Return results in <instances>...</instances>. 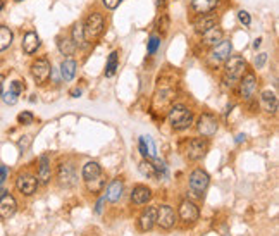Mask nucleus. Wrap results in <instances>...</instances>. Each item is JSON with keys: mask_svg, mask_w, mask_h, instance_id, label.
Returning <instances> with one entry per match:
<instances>
[{"mask_svg": "<svg viewBox=\"0 0 279 236\" xmlns=\"http://www.w3.org/2000/svg\"><path fill=\"white\" fill-rule=\"evenodd\" d=\"M76 67H78L76 60H72V59L64 60V62L60 64V74H62V78L66 81H71L76 74Z\"/></svg>", "mask_w": 279, "mask_h": 236, "instance_id": "nucleus-26", "label": "nucleus"}, {"mask_svg": "<svg viewBox=\"0 0 279 236\" xmlns=\"http://www.w3.org/2000/svg\"><path fill=\"white\" fill-rule=\"evenodd\" d=\"M16 209H18V203L16 198L9 195L7 191H4L2 197H0V219H9L14 215Z\"/></svg>", "mask_w": 279, "mask_h": 236, "instance_id": "nucleus-12", "label": "nucleus"}, {"mask_svg": "<svg viewBox=\"0 0 279 236\" xmlns=\"http://www.w3.org/2000/svg\"><path fill=\"white\" fill-rule=\"evenodd\" d=\"M155 26H157V30H159L160 33L165 35L167 33V30H169V18L165 14H160L159 19H157V23H155Z\"/></svg>", "mask_w": 279, "mask_h": 236, "instance_id": "nucleus-33", "label": "nucleus"}, {"mask_svg": "<svg viewBox=\"0 0 279 236\" xmlns=\"http://www.w3.org/2000/svg\"><path fill=\"white\" fill-rule=\"evenodd\" d=\"M16 188L21 191L23 195L30 197V195H33L36 188H38V180H36L35 176H31V174H21V176L18 178V181H16Z\"/></svg>", "mask_w": 279, "mask_h": 236, "instance_id": "nucleus-11", "label": "nucleus"}, {"mask_svg": "<svg viewBox=\"0 0 279 236\" xmlns=\"http://www.w3.org/2000/svg\"><path fill=\"white\" fill-rule=\"evenodd\" d=\"M217 129H219V123H217V119L212 114H202V116L198 117L197 131L200 133L202 136H205V138L214 136L217 133Z\"/></svg>", "mask_w": 279, "mask_h": 236, "instance_id": "nucleus-6", "label": "nucleus"}, {"mask_svg": "<svg viewBox=\"0 0 279 236\" xmlns=\"http://www.w3.org/2000/svg\"><path fill=\"white\" fill-rule=\"evenodd\" d=\"M104 185H105V180H104L102 174H100L99 178H95V180L86 181V186H88V190H90L91 193H99V191H102Z\"/></svg>", "mask_w": 279, "mask_h": 236, "instance_id": "nucleus-32", "label": "nucleus"}, {"mask_svg": "<svg viewBox=\"0 0 279 236\" xmlns=\"http://www.w3.org/2000/svg\"><path fill=\"white\" fill-rule=\"evenodd\" d=\"M23 90H24V85L21 83V81H14V83H11L9 92H11V93H14L16 97H19V95H21Z\"/></svg>", "mask_w": 279, "mask_h": 236, "instance_id": "nucleus-36", "label": "nucleus"}, {"mask_svg": "<svg viewBox=\"0 0 279 236\" xmlns=\"http://www.w3.org/2000/svg\"><path fill=\"white\" fill-rule=\"evenodd\" d=\"M217 23V19L214 18V16H207V14H202V18L198 19V21H195V24H193V28H195L197 33H205L207 30H210V28H214Z\"/></svg>", "mask_w": 279, "mask_h": 236, "instance_id": "nucleus-24", "label": "nucleus"}, {"mask_svg": "<svg viewBox=\"0 0 279 236\" xmlns=\"http://www.w3.org/2000/svg\"><path fill=\"white\" fill-rule=\"evenodd\" d=\"M57 47H59L60 54H64V55H72L76 52L74 42H72L71 38H67V36H60L57 40Z\"/></svg>", "mask_w": 279, "mask_h": 236, "instance_id": "nucleus-27", "label": "nucleus"}, {"mask_svg": "<svg viewBox=\"0 0 279 236\" xmlns=\"http://www.w3.org/2000/svg\"><path fill=\"white\" fill-rule=\"evenodd\" d=\"M238 19H240V23L245 24V26H250V23H252V18H250V14L246 11L238 12Z\"/></svg>", "mask_w": 279, "mask_h": 236, "instance_id": "nucleus-37", "label": "nucleus"}, {"mask_svg": "<svg viewBox=\"0 0 279 236\" xmlns=\"http://www.w3.org/2000/svg\"><path fill=\"white\" fill-rule=\"evenodd\" d=\"M152 198V191L147 188V186H135V190H133L131 193V202L135 203V205H145L148 200Z\"/></svg>", "mask_w": 279, "mask_h": 236, "instance_id": "nucleus-19", "label": "nucleus"}, {"mask_svg": "<svg viewBox=\"0 0 279 236\" xmlns=\"http://www.w3.org/2000/svg\"><path fill=\"white\" fill-rule=\"evenodd\" d=\"M222 38H224V31L221 30V28L214 26L207 30L205 33H202V45L205 47H216L217 43L222 42Z\"/></svg>", "mask_w": 279, "mask_h": 236, "instance_id": "nucleus-14", "label": "nucleus"}, {"mask_svg": "<svg viewBox=\"0 0 279 236\" xmlns=\"http://www.w3.org/2000/svg\"><path fill=\"white\" fill-rule=\"evenodd\" d=\"M123 191H124L123 181H121V180H114V181L111 183V185H109L107 193H105V200H109V202H112V203L119 202L121 198H123Z\"/></svg>", "mask_w": 279, "mask_h": 236, "instance_id": "nucleus-16", "label": "nucleus"}, {"mask_svg": "<svg viewBox=\"0 0 279 236\" xmlns=\"http://www.w3.org/2000/svg\"><path fill=\"white\" fill-rule=\"evenodd\" d=\"M155 221H157V209L155 207H148L147 210H145L143 214H141L140 217V226L143 231H150L153 226H155Z\"/></svg>", "mask_w": 279, "mask_h": 236, "instance_id": "nucleus-20", "label": "nucleus"}, {"mask_svg": "<svg viewBox=\"0 0 279 236\" xmlns=\"http://www.w3.org/2000/svg\"><path fill=\"white\" fill-rule=\"evenodd\" d=\"M7 174H9V169H7L6 166H0V186H2L4 183H6Z\"/></svg>", "mask_w": 279, "mask_h": 236, "instance_id": "nucleus-41", "label": "nucleus"}, {"mask_svg": "<svg viewBox=\"0 0 279 236\" xmlns=\"http://www.w3.org/2000/svg\"><path fill=\"white\" fill-rule=\"evenodd\" d=\"M209 183H210V178L205 171L195 169L190 174V190H192V193L197 195V197H202V193L207 190Z\"/></svg>", "mask_w": 279, "mask_h": 236, "instance_id": "nucleus-5", "label": "nucleus"}, {"mask_svg": "<svg viewBox=\"0 0 279 236\" xmlns=\"http://www.w3.org/2000/svg\"><path fill=\"white\" fill-rule=\"evenodd\" d=\"M140 173L143 174V176H147L148 180H153V181L160 180L159 173H157L155 166L152 164V161H143V162H141V164H140Z\"/></svg>", "mask_w": 279, "mask_h": 236, "instance_id": "nucleus-28", "label": "nucleus"}, {"mask_svg": "<svg viewBox=\"0 0 279 236\" xmlns=\"http://www.w3.org/2000/svg\"><path fill=\"white\" fill-rule=\"evenodd\" d=\"M104 203H105V197H102L99 202H97V209H95V212H97V214H100V212H102V209H104Z\"/></svg>", "mask_w": 279, "mask_h": 236, "instance_id": "nucleus-42", "label": "nucleus"}, {"mask_svg": "<svg viewBox=\"0 0 279 236\" xmlns=\"http://www.w3.org/2000/svg\"><path fill=\"white\" fill-rule=\"evenodd\" d=\"M104 28H105L104 16L99 14V12H91V14L86 18L84 24H83L84 38L86 40H97L100 35L104 33Z\"/></svg>", "mask_w": 279, "mask_h": 236, "instance_id": "nucleus-2", "label": "nucleus"}, {"mask_svg": "<svg viewBox=\"0 0 279 236\" xmlns=\"http://www.w3.org/2000/svg\"><path fill=\"white\" fill-rule=\"evenodd\" d=\"M16 2H21V0H16Z\"/></svg>", "mask_w": 279, "mask_h": 236, "instance_id": "nucleus-49", "label": "nucleus"}, {"mask_svg": "<svg viewBox=\"0 0 279 236\" xmlns=\"http://www.w3.org/2000/svg\"><path fill=\"white\" fill-rule=\"evenodd\" d=\"M50 161H48L47 155H42L40 157V166H38V183H42V185H47L48 181H50Z\"/></svg>", "mask_w": 279, "mask_h": 236, "instance_id": "nucleus-22", "label": "nucleus"}, {"mask_svg": "<svg viewBox=\"0 0 279 236\" xmlns=\"http://www.w3.org/2000/svg\"><path fill=\"white\" fill-rule=\"evenodd\" d=\"M71 40H72V42H74V45H76V47H84V45H86V38H84V33H83V24H81V23L74 24V28H72Z\"/></svg>", "mask_w": 279, "mask_h": 236, "instance_id": "nucleus-29", "label": "nucleus"}, {"mask_svg": "<svg viewBox=\"0 0 279 236\" xmlns=\"http://www.w3.org/2000/svg\"><path fill=\"white\" fill-rule=\"evenodd\" d=\"M2 99H4V102H6V104H9V105H14L16 102H18V97H16L14 93H11V92H6V93H4Z\"/></svg>", "mask_w": 279, "mask_h": 236, "instance_id": "nucleus-38", "label": "nucleus"}, {"mask_svg": "<svg viewBox=\"0 0 279 236\" xmlns=\"http://www.w3.org/2000/svg\"><path fill=\"white\" fill-rule=\"evenodd\" d=\"M155 222L162 227V229H171V227L176 224L174 209L169 205H160L159 209H157V221Z\"/></svg>", "mask_w": 279, "mask_h": 236, "instance_id": "nucleus-8", "label": "nucleus"}, {"mask_svg": "<svg viewBox=\"0 0 279 236\" xmlns=\"http://www.w3.org/2000/svg\"><path fill=\"white\" fill-rule=\"evenodd\" d=\"M100 174H102V168H100L99 162H86V164L83 166V180L84 181L95 180V178H99Z\"/></svg>", "mask_w": 279, "mask_h": 236, "instance_id": "nucleus-25", "label": "nucleus"}, {"mask_svg": "<svg viewBox=\"0 0 279 236\" xmlns=\"http://www.w3.org/2000/svg\"><path fill=\"white\" fill-rule=\"evenodd\" d=\"M12 43V31L7 26H0V52L7 50Z\"/></svg>", "mask_w": 279, "mask_h": 236, "instance_id": "nucleus-31", "label": "nucleus"}, {"mask_svg": "<svg viewBox=\"0 0 279 236\" xmlns=\"http://www.w3.org/2000/svg\"><path fill=\"white\" fill-rule=\"evenodd\" d=\"M260 105L267 114H276L277 112V97L274 92H264L260 97Z\"/></svg>", "mask_w": 279, "mask_h": 236, "instance_id": "nucleus-18", "label": "nucleus"}, {"mask_svg": "<svg viewBox=\"0 0 279 236\" xmlns=\"http://www.w3.org/2000/svg\"><path fill=\"white\" fill-rule=\"evenodd\" d=\"M209 150V141L205 138H192L184 148V153L190 161H200Z\"/></svg>", "mask_w": 279, "mask_h": 236, "instance_id": "nucleus-4", "label": "nucleus"}, {"mask_svg": "<svg viewBox=\"0 0 279 236\" xmlns=\"http://www.w3.org/2000/svg\"><path fill=\"white\" fill-rule=\"evenodd\" d=\"M167 121L174 131H183V129H188L190 126H192L193 112L183 104L172 105L171 111L167 114Z\"/></svg>", "mask_w": 279, "mask_h": 236, "instance_id": "nucleus-1", "label": "nucleus"}, {"mask_svg": "<svg viewBox=\"0 0 279 236\" xmlns=\"http://www.w3.org/2000/svg\"><path fill=\"white\" fill-rule=\"evenodd\" d=\"M57 176H59L60 185H64V186H72L76 183V173L71 164H60Z\"/></svg>", "mask_w": 279, "mask_h": 236, "instance_id": "nucleus-15", "label": "nucleus"}, {"mask_svg": "<svg viewBox=\"0 0 279 236\" xmlns=\"http://www.w3.org/2000/svg\"><path fill=\"white\" fill-rule=\"evenodd\" d=\"M4 80H6V76L0 74V99H2V95H4Z\"/></svg>", "mask_w": 279, "mask_h": 236, "instance_id": "nucleus-43", "label": "nucleus"}, {"mask_svg": "<svg viewBox=\"0 0 279 236\" xmlns=\"http://www.w3.org/2000/svg\"><path fill=\"white\" fill-rule=\"evenodd\" d=\"M102 2H104V6L107 7V9H116V7L123 2V0H102Z\"/></svg>", "mask_w": 279, "mask_h": 236, "instance_id": "nucleus-40", "label": "nucleus"}, {"mask_svg": "<svg viewBox=\"0 0 279 236\" xmlns=\"http://www.w3.org/2000/svg\"><path fill=\"white\" fill-rule=\"evenodd\" d=\"M265 60H267V54H265V52H264V54H258L257 59H255V67L260 69L265 64Z\"/></svg>", "mask_w": 279, "mask_h": 236, "instance_id": "nucleus-39", "label": "nucleus"}, {"mask_svg": "<svg viewBox=\"0 0 279 236\" xmlns=\"http://www.w3.org/2000/svg\"><path fill=\"white\" fill-rule=\"evenodd\" d=\"M18 121H19L21 124L28 126V124H33L35 117H33V114H31V112H21V114L18 116Z\"/></svg>", "mask_w": 279, "mask_h": 236, "instance_id": "nucleus-35", "label": "nucleus"}, {"mask_svg": "<svg viewBox=\"0 0 279 236\" xmlns=\"http://www.w3.org/2000/svg\"><path fill=\"white\" fill-rule=\"evenodd\" d=\"M179 217L186 224H193L200 217V210H198V207L192 200H184L179 205Z\"/></svg>", "mask_w": 279, "mask_h": 236, "instance_id": "nucleus-10", "label": "nucleus"}, {"mask_svg": "<svg viewBox=\"0 0 279 236\" xmlns=\"http://www.w3.org/2000/svg\"><path fill=\"white\" fill-rule=\"evenodd\" d=\"M236 141H238V143H241V141H245V135H238V136H236Z\"/></svg>", "mask_w": 279, "mask_h": 236, "instance_id": "nucleus-46", "label": "nucleus"}, {"mask_svg": "<svg viewBox=\"0 0 279 236\" xmlns=\"http://www.w3.org/2000/svg\"><path fill=\"white\" fill-rule=\"evenodd\" d=\"M231 50H233L231 42H224V40H222L221 43H217V45L212 47V50H210V54H209L210 55V62H212V64L226 62V59L231 55Z\"/></svg>", "mask_w": 279, "mask_h": 236, "instance_id": "nucleus-9", "label": "nucleus"}, {"mask_svg": "<svg viewBox=\"0 0 279 236\" xmlns=\"http://www.w3.org/2000/svg\"><path fill=\"white\" fill-rule=\"evenodd\" d=\"M50 72H52L50 62H48L45 57L36 59L35 62L31 64V74H33V78L38 85L47 83V80L50 78Z\"/></svg>", "mask_w": 279, "mask_h": 236, "instance_id": "nucleus-7", "label": "nucleus"}, {"mask_svg": "<svg viewBox=\"0 0 279 236\" xmlns=\"http://www.w3.org/2000/svg\"><path fill=\"white\" fill-rule=\"evenodd\" d=\"M117 67H119V57H117V52H112L107 59V66H105V76L107 78H112L116 74Z\"/></svg>", "mask_w": 279, "mask_h": 236, "instance_id": "nucleus-30", "label": "nucleus"}, {"mask_svg": "<svg viewBox=\"0 0 279 236\" xmlns=\"http://www.w3.org/2000/svg\"><path fill=\"white\" fill-rule=\"evenodd\" d=\"M155 4H157L159 7H164L165 4H167V0H155Z\"/></svg>", "mask_w": 279, "mask_h": 236, "instance_id": "nucleus-44", "label": "nucleus"}, {"mask_svg": "<svg viewBox=\"0 0 279 236\" xmlns=\"http://www.w3.org/2000/svg\"><path fill=\"white\" fill-rule=\"evenodd\" d=\"M2 7H4V2H2V0H0V9H2Z\"/></svg>", "mask_w": 279, "mask_h": 236, "instance_id": "nucleus-48", "label": "nucleus"}, {"mask_svg": "<svg viewBox=\"0 0 279 236\" xmlns=\"http://www.w3.org/2000/svg\"><path fill=\"white\" fill-rule=\"evenodd\" d=\"M260 43H262V38H257L255 42H253V48H258L260 47Z\"/></svg>", "mask_w": 279, "mask_h": 236, "instance_id": "nucleus-45", "label": "nucleus"}, {"mask_svg": "<svg viewBox=\"0 0 279 236\" xmlns=\"http://www.w3.org/2000/svg\"><path fill=\"white\" fill-rule=\"evenodd\" d=\"M219 6V0H192V11L197 14H209Z\"/></svg>", "mask_w": 279, "mask_h": 236, "instance_id": "nucleus-17", "label": "nucleus"}, {"mask_svg": "<svg viewBox=\"0 0 279 236\" xmlns=\"http://www.w3.org/2000/svg\"><path fill=\"white\" fill-rule=\"evenodd\" d=\"M240 93H241V97H243L245 100L253 99V95L257 93V78H255V74L248 72V74L245 76L243 81H241V85H240Z\"/></svg>", "mask_w": 279, "mask_h": 236, "instance_id": "nucleus-13", "label": "nucleus"}, {"mask_svg": "<svg viewBox=\"0 0 279 236\" xmlns=\"http://www.w3.org/2000/svg\"><path fill=\"white\" fill-rule=\"evenodd\" d=\"M40 47V38L38 35L35 33V31H30V33L24 35V40H23V48L26 54H35L36 50H38Z\"/></svg>", "mask_w": 279, "mask_h": 236, "instance_id": "nucleus-23", "label": "nucleus"}, {"mask_svg": "<svg viewBox=\"0 0 279 236\" xmlns=\"http://www.w3.org/2000/svg\"><path fill=\"white\" fill-rule=\"evenodd\" d=\"M72 95H74V97H78V95H81V90H74V92H72Z\"/></svg>", "mask_w": 279, "mask_h": 236, "instance_id": "nucleus-47", "label": "nucleus"}, {"mask_svg": "<svg viewBox=\"0 0 279 236\" xmlns=\"http://www.w3.org/2000/svg\"><path fill=\"white\" fill-rule=\"evenodd\" d=\"M140 152H141V155L147 157V159L157 157L155 143H153V140L150 136H141L140 138Z\"/></svg>", "mask_w": 279, "mask_h": 236, "instance_id": "nucleus-21", "label": "nucleus"}, {"mask_svg": "<svg viewBox=\"0 0 279 236\" xmlns=\"http://www.w3.org/2000/svg\"><path fill=\"white\" fill-rule=\"evenodd\" d=\"M160 47V36H157V35H152L150 38H148V45H147V48H148V54H155L157 52V48Z\"/></svg>", "mask_w": 279, "mask_h": 236, "instance_id": "nucleus-34", "label": "nucleus"}, {"mask_svg": "<svg viewBox=\"0 0 279 236\" xmlns=\"http://www.w3.org/2000/svg\"><path fill=\"white\" fill-rule=\"evenodd\" d=\"M246 69V62L241 55H229L224 62V74L229 81L240 80Z\"/></svg>", "mask_w": 279, "mask_h": 236, "instance_id": "nucleus-3", "label": "nucleus"}]
</instances>
